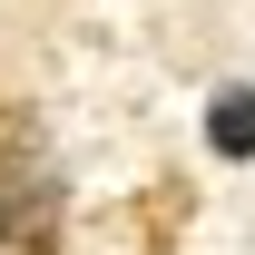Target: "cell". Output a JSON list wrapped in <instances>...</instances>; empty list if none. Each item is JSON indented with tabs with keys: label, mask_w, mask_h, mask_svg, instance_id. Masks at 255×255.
Segmentation results:
<instances>
[{
	"label": "cell",
	"mask_w": 255,
	"mask_h": 255,
	"mask_svg": "<svg viewBox=\"0 0 255 255\" xmlns=\"http://www.w3.org/2000/svg\"><path fill=\"white\" fill-rule=\"evenodd\" d=\"M206 147H216L226 167L255 157V89H246V79H226V89L206 98Z\"/></svg>",
	"instance_id": "cell-1"
}]
</instances>
